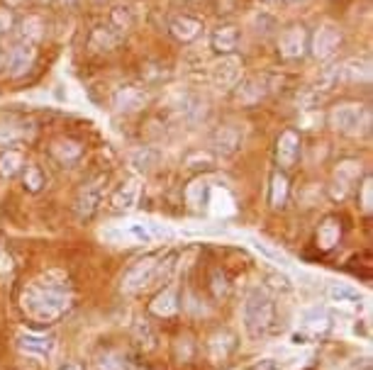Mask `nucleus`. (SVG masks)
<instances>
[{"label": "nucleus", "mask_w": 373, "mask_h": 370, "mask_svg": "<svg viewBox=\"0 0 373 370\" xmlns=\"http://www.w3.org/2000/svg\"><path fill=\"white\" fill-rule=\"evenodd\" d=\"M64 283L66 280H61V283H41V280H37V283H32L20 298L22 312L35 322H57L71 307V298H68Z\"/></svg>", "instance_id": "obj_1"}, {"label": "nucleus", "mask_w": 373, "mask_h": 370, "mask_svg": "<svg viewBox=\"0 0 373 370\" xmlns=\"http://www.w3.org/2000/svg\"><path fill=\"white\" fill-rule=\"evenodd\" d=\"M274 312H276L274 298L264 288L249 290L242 307V322L247 334L251 339H261L271 329V324H274Z\"/></svg>", "instance_id": "obj_2"}, {"label": "nucleus", "mask_w": 373, "mask_h": 370, "mask_svg": "<svg viewBox=\"0 0 373 370\" xmlns=\"http://www.w3.org/2000/svg\"><path fill=\"white\" fill-rule=\"evenodd\" d=\"M166 268H171V263H166V258H154V256L140 258L122 275V290L124 293H137V290L149 288V285H154L164 275Z\"/></svg>", "instance_id": "obj_3"}, {"label": "nucleus", "mask_w": 373, "mask_h": 370, "mask_svg": "<svg viewBox=\"0 0 373 370\" xmlns=\"http://www.w3.org/2000/svg\"><path fill=\"white\" fill-rule=\"evenodd\" d=\"M363 119H366V110L358 103H342L329 113V124L342 134H356Z\"/></svg>", "instance_id": "obj_4"}, {"label": "nucleus", "mask_w": 373, "mask_h": 370, "mask_svg": "<svg viewBox=\"0 0 373 370\" xmlns=\"http://www.w3.org/2000/svg\"><path fill=\"white\" fill-rule=\"evenodd\" d=\"M103 237L113 244H154L149 222H130V224L105 229Z\"/></svg>", "instance_id": "obj_5"}, {"label": "nucleus", "mask_w": 373, "mask_h": 370, "mask_svg": "<svg viewBox=\"0 0 373 370\" xmlns=\"http://www.w3.org/2000/svg\"><path fill=\"white\" fill-rule=\"evenodd\" d=\"M307 35L303 25H290L278 35V54L288 61H296L305 54Z\"/></svg>", "instance_id": "obj_6"}, {"label": "nucleus", "mask_w": 373, "mask_h": 370, "mask_svg": "<svg viewBox=\"0 0 373 370\" xmlns=\"http://www.w3.org/2000/svg\"><path fill=\"white\" fill-rule=\"evenodd\" d=\"M239 78H242V59L237 54H222V59L213 66V83L220 90H229L237 86Z\"/></svg>", "instance_id": "obj_7"}, {"label": "nucleus", "mask_w": 373, "mask_h": 370, "mask_svg": "<svg viewBox=\"0 0 373 370\" xmlns=\"http://www.w3.org/2000/svg\"><path fill=\"white\" fill-rule=\"evenodd\" d=\"M339 44H342V32L337 27L325 25L312 37V54H315L317 61H327V59H332L337 54Z\"/></svg>", "instance_id": "obj_8"}, {"label": "nucleus", "mask_w": 373, "mask_h": 370, "mask_svg": "<svg viewBox=\"0 0 373 370\" xmlns=\"http://www.w3.org/2000/svg\"><path fill=\"white\" fill-rule=\"evenodd\" d=\"M300 156V137L296 129H285L276 142V161L280 168H293Z\"/></svg>", "instance_id": "obj_9"}, {"label": "nucleus", "mask_w": 373, "mask_h": 370, "mask_svg": "<svg viewBox=\"0 0 373 370\" xmlns=\"http://www.w3.org/2000/svg\"><path fill=\"white\" fill-rule=\"evenodd\" d=\"M17 346L22 353L35 356V358H47L54 353V339L47 334H37V331H22L17 336Z\"/></svg>", "instance_id": "obj_10"}, {"label": "nucleus", "mask_w": 373, "mask_h": 370, "mask_svg": "<svg viewBox=\"0 0 373 370\" xmlns=\"http://www.w3.org/2000/svg\"><path fill=\"white\" fill-rule=\"evenodd\" d=\"M35 46L32 44H17L15 49H10V54L6 57V68L8 73H10L12 78H20L25 76L27 71L32 68V64H35Z\"/></svg>", "instance_id": "obj_11"}, {"label": "nucleus", "mask_w": 373, "mask_h": 370, "mask_svg": "<svg viewBox=\"0 0 373 370\" xmlns=\"http://www.w3.org/2000/svg\"><path fill=\"white\" fill-rule=\"evenodd\" d=\"M327 298H329V302L342 304V307H361V304L366 302L363 293H358V290L349 283H332L329 288H327Z\"/></svg>", "instance_id": "obj_12"}, {"label": "nucleus", "mask_w": 373, "mask_h": 370, "mask_svg": "<svg viewBox=\"0 0 373 370\" xmlns=\"http://www.w3.org/2000/svg\"><path fill=\"white\" fill-rule=\"evenodd\" d=\"M239 144H242V132H239L234 124H224V127H220L218 132L213 134L215 151H218V154H222V156L234 154V151L239 149Z\"/></svg>", "instance_id": "obj_13"}, {"label": "nucleus", "mask_w": 373, "mask_h": 370, "mask_svg": "<svg viewBox=\"0 0 373 370\" xmlns=\"http://www.w3.org/2000/svg\"><path fill=\"white\" fill-rule=\"evenodd\" d=\"M169 30H171V35L176 37L178 41L188 44V41L198 39V35L202 32V22L198 20V17H191V15H178L171 20Z\"/></svg>", "instance_id": "obj_14"}, {"label": "nucleus", "mask_w": 373, "mask_h": 370, "mask_svg": "<svg viewBox=\"0 0 373 370\" xmlns=\"http://www.w3.org/2000/svg\"><path fill=\"white\" fill-rule=\"evenodd\" d=\"M146 105V92L140 88H119L115 92V108L117 113H137Z\"/></svg>", "instance_id": "obj_15"}, {"label": "nucleus", "mask_w": 373, "mask_h": 370, "mask_svg": "<svg viewBox=\"0 0 373 370\" xmlns=\"http://www.w3.org/2000/svg\"><path fill=\"white\" fill-rule=\"evenodd\" d=\"M234 346H237V339H234L232 331H218L213 339L207 341V351H210L213 363H222V360H227V356L234 351Z\"/></svg>", "instance_id": "obj_16"}, {"label": "nucleus", "mask_w": 373, "mask_h": 370, "mask_svg": "<svg viewBox=\"0 0 373 370\" xmlns=\"http://www.w3.org/2000/svg\"><path fill=\"white\" fill-rule=\"evenodd\" d=\"M237 41H239V27L222 25V27H218V30L213 32V39H210V44H213V49L218 54H232L234 49H237Z\"/></svg>", "instance_id": "obj_17"}, {"label": "nucleus", "mask_w": 373, "mask_h": 370, "mask_svg": "<svg viewBox=\"0 0 373 370\" xmlns=\"http://www.w3.org/2000/svg\"><path fill=\"white\" fill-rule=\"evenodd\" d=\"M151 312H154L156 317H173V314L178 312V293H176V288L161 290V293L154 298V302H151Z\"/></svg>", "instance_id": "obj_18"}, {"label": "nucleus", "mask_w": 373, "mask_h": 370, "mask_svg": "<svg viewBox=\"0 0 373 370\" xmlns=\"http://www.w3.org/2000/svg\"><path fill=\"white\" fill-rule=\"evenodd\" d=\"M137 200H140V185L135 180L119 185L117 191L113 193V197H110L113 207H117V210H132L137 205Z\"/></svg>", "instance_id": "obj_19"}, {"label": "nucleus", "mask_w": 373, "mask_h": 370, "mask_svg": "<svg viewBox=\"0 0 373 370\" xmlns=\"http://www.w3.org/2000/svg\"><path fill=\"white\" fill-rule=\"evenodd\" d=\"M49 151H52V156L59 161V164L68 166V164H73L78 156H81L83 149H81V144H78V142H73V139H57Z\"/></svg>", "instance_id": "obj_20"}, {"label": "nucleus", "mask_w": 373, "mask_h": 370, "mask_svg": "<svg viewBox=\"0 0 373 370\" xmlns=\"http://www.w3.org/2000/svg\"><path fill=\"white\" fill-rule=\"evenodd\" d=\"M119 44V35L113 27H95L90 35V46L95 52H113L115 46Z\"/></svg>", "instance_id": "obj_21"}, {"label": "nucleus", "mask_w": 373, "mask_h": 370, "mask_svg": "<svg viewBox=\"0 0 373 370\" xmlns=\"http://www.w3.org/2000/svg\"><path fill=\"white\" fill-rule=\"evenodd\" d=\"M237 88V103H244V105H249V103H256V100H261V95H264V83L259 81V78H247V81H242L239 86H234Z\"/></svg>", "instance_id": "obj_22"}, {"label": "nucleus", "mask_w": 373, "mask_h": 370, "mask_svg": "<svg viewBox=\"0 0 373 370\" xmlns=\"http://www.w3.org/2000/svg\"><path fill=\"white\" fill-rule=\"evenodd\" d=\"M100 183H103V178L93 180L81 191V195H78V215H90L95 210V205L100 202Z\"/></svg>", "instance_id": "obj_23"}, {"label": "nucleus", "mask_w": 373, "mask_h": 370, "mask_svg": "<svg viewBox=\"0 0 373 370\" xmlns=\"http://www.w3.org/2000/svg\"><path fill=\"white\" fill-rule=\"evenodd\" d=\"M186 200L193 210H202V207L207 205V200H210V185H207V180L202 178L193 180L186 191Z\"/></svg>", "instance_id": "obj_24"}, {"label": "nucleus", "mask_w": 373, "mask_h": 370, "mask_svg": "<svg viewBox=\"0 0 373 370\" xmlns=\"http://www.w3.org/2000/svg\"><path fill=\"white\" fill-rule=\"evenodd\" d=\"M22 166H25L22 151L8 149L0 154V175H3V178H15V175L22 171Z\"/></svg>", "instance_id": "obj_25"}, {"label": "nucleus", "mask_w": 373, "mask_h": 370, "mask_svg": "<svg viewBox=\"0 0 373 370\" xmlns=\"http://www.w3.org/2000/svg\"><path fill=\"white\" fill-rule=\"evenodd\" d=\"M339 71H342V76H347L352 83H368V81H371V64H368V61L352 59V61L344 64Z\"/></svg>", "instance_id": "obj_26"}, {"label": "nucleus", "mask_w": 373, "mask_h": 370, "mask_svg": "<svg viewBox=\"0 0 373 370\" xmlns=\"http://www.w3.org/2000/svg\"><path fill=\"white\" fill-rule=\"evenodd\" d=\"M337 242H339V224L334 220H327L320 226V231H317V246L329 251V249H334Z\"/></svg>", "instance_id": "obj_27"}, {"label": "nucleus", "mask_w": 373, "mask_h": 370, "mask_svg": "<svg viewBox=\"0 0 373 370\" xmlns=\"http://www.w3.org/2000/svg\"><path fill=\"white\" fill-rule=\"evenodd\" d=\"M303 329L310 336L325 334V331L329 329V317H327L325 312H307L305 317H303Z\"/></svg>", "instance_id": "obj_28"}, {"label": "nucleus", "mask_w": 373, "mask_h": 370, "mask_svg": "<svg viewBox=\"0 0 373 370\" xmlns=\"http://www.w3.org/2000/svg\"><path fill=\"white\" fill-rule=\"evenodd\" d=\"M285 197H288V178L283 173H276L271 178V193H269L271 207H283Z\"/></svg>", "instance_id": "obj_29"}, {"label": "nucleus", "mask_w": 373, "mask_h": 370, "mask_svg": "<svg viewBox=\"0 0 373 370\" xmlns=\"http://www.w3.org/2000/svg\"><path fill=\"white\" fill-rule=\"evenodd\" d=\"M249 244L256 249V251L261 253V256L266 258V261H271V263H276V266H280V268H288L290 263H288V258L283 256L280 251H276L274 246H269L266 242H261V239H256V237H249Z\"/></svg>", "instance_id": "obj_30"}, {"label": "nucleus", "mask_w": 373, "mask_h": 370, "mask_svg": "<svg viewBox=\"0 0 373 370\" xmlns=\"http://www.w3.org/2000/svg\"><path fill=\"white\" fill-rule=\"evenodd\" d=\"M358 171H361V168H358L356 161H347V164H342L337 168V175H334V178H337V183L342 185L344 191H347V188H352L354 180L358 178Z\"/></svg>", "instance_id": "obj_31"}, {"label": "nucleus", "mask_w": 373, "mask_h": 370, "mask_svg": "<svg viewBox=\"0 0 373 370\" xmlns=\"http://www.w3.org/2000/svg\"><path fill=\"white\" fill-rule=\"evenodd\" d=\"M41 35H44V25H41V17L30 15L25 22H22V37L27 39V44H32V41L41 39Z\"/></svg>", "instance_id": "obj_32"}, {"label": "nucleus", "mask_w": 373, "mask_h": 370, "mask_svg": "<svg viewBox=\"0 0 373 370\" xmlns=\"http://www.w3.org/2000/svg\"><path fill=\"white\" fill-rule=\"evenodd\" d=\"M41 185H44V173H41L39 166H27L25 168V188L30 193H39Z\"/></svg>", "instance_id": "obj_33"}, {"label": "nucleus", "mask_w": 373, "mask_h": 370, "mask_svg": "<svg viewBox=\"0 0 373 370\" xmlns=\"http://www.w3.org/2000/svg\"><path fill=\"white\" fill-rule=\"evenodd\" d=\"M110 20H113V30L122 32V30H130L132 27V12L127 10V8H115L113 15H110Z\"/></svg>", "instance_id": "obj_34"}, {"label": "nucleus", "mask_w": 373, "mask_h": 370, "mask_svg": "<svg viewBox=\"0 0 373 370\" xmlns=\"http://www.w3.org/2000/svg\"><path fill=\"white\" fill-rule=\"evenodd\" d=\"M90 370H122V365H119L113 356H100V358L93 360Z\"/></svg>", "instance_id": "obj_35"}, {"label": "nucleus", "mask_w": 373, "mask_h": 370, "mask_svg": "<svg viewBox=\"0 0 373 370\" xmlns=\"http://www.w3.org/2000/svg\"><path fill=\"white\" fill-rule=\"evenodd\" d=\"M371 205H373V185H371V178H366L361 185V207L366 212H371Z\"/></svg>", "instance_id": "obj_36"}, {"label": "nucleus", "mask_w": 373, "mask_h": 370, "mask_svg": "<svg viewBox=\"0 0 373 370\" xmlns=\"http://www.w3.org/2000/svg\"><path fill=\"white\" fill-rule=\"evenodd\" d=\"M12 30V12L10 8H0V35Z\"/></svg>", "instance_id": "obj_37"}, {"label": "nucleus", "mask_w": 373, "mask_h": 370, "mask_svg": "<svg viewBox=\"0 0 373 370\" xmlns=\"http://www.w3.org/2000/svg\"><path fill=\"white\" fill-rule=\"evenodd\" d=\"M247 370H283L274 358H264V360H256L254 365H249Z\"/></svg>", "instance_id": "obj_38"}, {"label": "nucleus", "mask_w": 373, "mask_h": 370, "mask_svg": "<svg viewBox=\"0 0 373 370\" xmlns=\"http://www.w3.org/2000/svg\"><path fill=\"white\" fill-rule=\"evenodd\" d=\"M149 159H156V156L151 154L149 149H144V151H140V154H135V159H132V164H135L140 171H144V164H149Z\"/></svg>", "instance_id": "obj_39"}, {"label": "nucleus", "mask_w": 373, "mask_h": 370, "mask_svg": "<svg viewBox=\"0 0 373 370\" xmlns=\"http://www.w3.org/2000/svg\"><path fill=\"white\" fill-rule=\"evenodd\" d=\"M17 137L15 127H8V124H0V144H8Z\"/></svg>", "instance_id": "obj_40"}, {"label": "nucleus", "mask_w": 373, "mask_h": 370, "mask_svg": "<svg viewBox=\"0 0 373 370\" xmlns=\"http://www.w3.org/2000/svg\"><path fill=\"white\" fill-rule=\"evenodd\" d=\"M8 271H12V256L0 246V273H8Z\"/></svg>", "instance_id": "obj_41"}, {"label": "nucleus", "mask_w": 373, "mask_h": 370, "mask_svg": "<svg viewBox=\"0 0 373 370\" xmlns=\"http://www.w3.org/2000/svg\"><path fill=\"white\" fill-rule=\"evenodd\" d=\"M6 3H8V8L12 10V8H20L22 3H25V0H6Z\"/></svg>", "instance_id": "obj_42"}, {"label": "nucleus", "mask_w": 373, "mask_h": 370, "mask_svg": "<svg viewBox=\"0 0 373 370\" xmlns=\"http://www.w3.org/2000/svg\"><path fill=\"white\" fill-rule=\"evenodd\" d=\"M61 370H83V368H81L78 363H68V365H64Z\"/></svg>", "instance_id": "obj_43"}, {"label": "nucleus", "mask_w": 373, "mask_h": 370, "mask_svg": "<svg viewBox=\"0 0 373 370\" xmlns=\"http://www.w3.org/2000/svg\"><path fill=\"white\" fill-rule=\"evenodd\" d=\"M261 3H276V0H261Z\"/></svg>", "instance_id": "obj_44"}, {"label": "nucleus", "mask_w": 373, "mask_h": 370, "mask_svg": "<svg viewBox=\"0 0 373 370\" xmlns=\"http://www.w3.org/2000/svg\"><path fill=\"white\" fill-rule=\"evenodd\" d=\"M285 3H296V0H285Z\"/></svg>", "instance_id": "obj_45"}]
</instances>
